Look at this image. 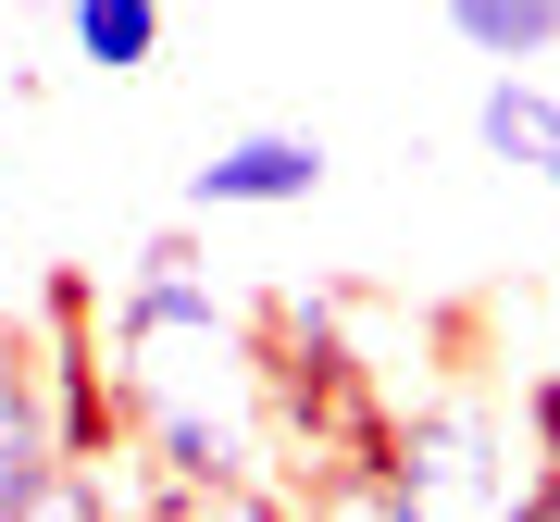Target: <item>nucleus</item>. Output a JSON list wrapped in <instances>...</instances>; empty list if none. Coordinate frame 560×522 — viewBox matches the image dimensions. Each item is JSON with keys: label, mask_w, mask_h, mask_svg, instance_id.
I'll list each match as a JSON object with an SVG mask.
<instances>
[{"label": "nucleus", "mask_w": 560, "mask_h": 522, "mask_svg": "<svg viewBox=\"0 0 560 522\" xmlns=\"http://www.w3.org/2000/svg\"><path fill=\"white\" fill-rule=\"evenodd\" d=\"M324 200V138L312 124H237L224 150L187 162V212H300Z\"/></svg>", "instance_id": "f257e3e1"}, {"label": "nucleus", "mask_w": 560, "mask_h": 522, "mask_svg": "<svg viewBox=\"0 0 560 522\" xmlns=\"http://www.w3.org/2000/svg\"><path fill=\"white\" fill-rule=\"evenodd\" d=\"M75 461V448H62V411H50V373H38V348H0V522H13L25 498H38V485Z\"/></svg>", "instance_id": "f03ea898"}, {"label": "nucleus", "mask_w": 560, "mask_h": 522, "mask_svg": "<svg viewBox=\"0 0 560 522\" xmlns=\"http://www.w3.org/2000/svg\"><path fill=\"white\" fill-rule=\"evenodd\" d=\"M474 138L499 150V162H523V175L560 200V100L536 75H486V100H474Z\"/></svg>", "instance_id": "7ed1b4c3"}, {"label": "nucleus", "mask_w": 560, "mask_h": 522, "mask_svg": "<svg viewBox=\"0 0 560 522\" xmlns=\"http://www.w3.org/2000/svg\"><path fill=\"white\" fill-rule=\"evenodd\" d=\"M436 13H448V38L474 50V62H499V75L560 50V13H548V0H436Z\"/></svg>", "instance_id": "20e7f679"}, {"label": "nucleus", "mask_w": 560, "mask_h": 522, "mask_svg": "<svg viewBox=\"0 0 560 522\" xmlns=\"http://www.w3.org/2000/svg\"><path fill=\"white\" fill-rule=\"evenodd\" d=\"M62 25H75V62H101V75L162 62V0H62Z\"/></svg>", "instance_id": "39448f33"}, {"label": "nucleus", "mask_w": 560, "mask_h": 522, "mask_svg": "<svg viewBox=\"0 0 560 522\" xmlns=\"http://www.w3.org/2000/svg\"><path fill=\"white\" fill-rule=\"evenodd\" d=\"M0 162H13V112H0Z\"/></svg>", "instance_id": "423d86ee"}, {"label": "nucleus", "mask_w": 560, "mask_h": 522, "mask_svg": "<svg viewBox=\"0 0 560 522\" xmlns=\"http://www.w3.org/2000/svg\"><path fill=\"white\" fill-rule=\"evenodd\" d=\"M548 13H560V0H548Z\"/></svg>", "instance_id": "0eeeda50"}]
</instances>
